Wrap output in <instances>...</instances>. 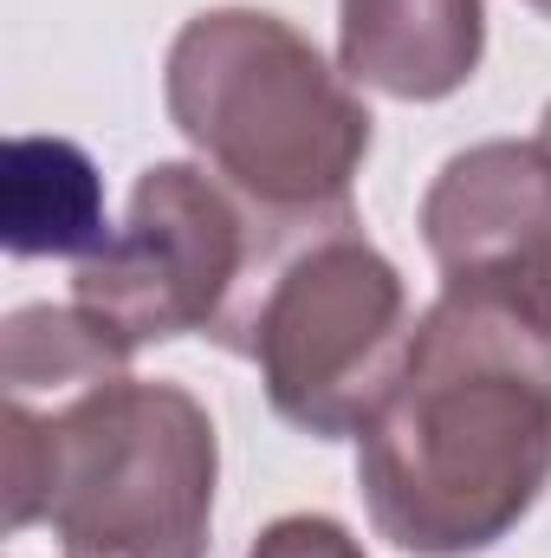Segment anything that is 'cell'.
<instances>
[{"instance_id": "obj_11", "label": "cell", "mask_w": 551, "mask_h": 558, "mask_svg": "<svg viewBox=\"0 0 551 558\" xmlns=\"http://www.w3.org/2000/svg\"><path fill=\"white\" fill-rule=\"evenodd\" d=\"M532 143H539V149L551 156V105H546V118H539V137H532Z\"/></svg>"}, {"instance_id": "obj_1", "label": "cell", "mask_w": 551, "mask_h": 558, "mask_svg": "<svg viewBox=\"0 0 551 558\" xmlns=\"http://www.w3.org/2000/svg\"><path fill=\"white\" fill-rule=\"evenodd\" d=\"M551 487V331L487 292L415 318L409 357L357 435V494L409 558H474Z\"/></svg>"}, {"instance_id": "obj_2", "label": "cell", "mask_w": 551, "mask_h": 558, "mask_svg": "<svg viewBox=\"0 0 551 558\" xmlns=\"http://www.w3.org/2000/svg\"><path fill=\"white\" fill-rule=\"evenodd\" d=\"M162 105L188 149L279 234L357 221L377 118L357 85L267 7H201L162 59Z\"/></svg>"}, {"instance_id": "obj_9", "label": "cell", "mask_w": 551, "mask_h": 558, "mask_svg": "<svg viewBox=\"0 0 551 558\" xmlns=\"http://www.w3.org/2000/svg\"><path fill=\"white\" fill-rule=\"evenodd\" d=\"M131 344L105 331L85 305H20L0 325L7 403H65L78 390L131 377Z\"/></svg>"}, {"instance_id": "obj_5", "label": "cell", "mask_w": 551, "mask_h": 558, "mask_svg": "<svg viewBox=\"0 0 551 558\" xmlns=\"http://www.w3.org/2000/svg\"><path fill=\"white\" fill-rule=\"evenodd\" d=\"M415 318L396 260L357 228H325L279 254L267 274L241 351L260 364L267 403L311 441L364 435L409 357Z\"/></svg>"}, {"instance_id": "obj_4", "label": "cell", "mask_w": 551, "mask_h": 558, "mask_svg": "<svg viewBox=\"0 0 551 558\" xmlns=\"http://www.w3.org/2000/svg\"><path fill=\"white\" fill-rule=\"evenodd\" d=\"M298 241L311 234H279L208 162H149L118 234L78 260L72 305H85L131 351L175 338H215L221 351H241L260 286Z\"/></svg>"}, {"instance_id": "obj_7", "label": "cell", "mask_w": 551, "mask_h": 558, "mask_svg": "<svg viewBox=\"0 0 551 558\" xmlns=\"http://www.w3.org/2000/svg\"><path fill=\"white\" fill-rule=\"evenodd\" d=\"M487 59V0H338V72L396 105L454 98Z\"/></svg>"}, {"instance_id": "obj_8", "label": "cell", "mask_w": 551, "mask_h": 558, "mask_svg": "<svg viewBox=\"0 0 551 558\" xmlns=\"http://www.w3.org/2000/svg\"><path fill=\"white\" fill-rule=\"evenodd\" d=\"M105 175L72 137H13L0 156V241L13 260H91L111 241Z\"/></svg>"}, {"instance_id": "obj_12", "label": "cell", "mask_w": 551, "mask_h": 558, "mask_svg": "<svg viewBox=\"0 0 551 558\" xmlns=\"http://www.w3.org/2000/svg\"><path fill=\"white\" fill-rule=\"evenodd\" d=\"M526 7H532V13H546V20H551V0H526Z\"/></svg>"}, {"instance_id": "obj_10", "label": "cell", "mask_w": 551, "mask_h": 558, "mask_svg": "<svg viewBox=\"0 0 551 558\" xmlns=\"http://www.w3.org/2000/svg\"><path fill=\"white\" fill-rule=\"evenodd\" d=\"M247 558H370L364 553V539L344 526V520H331V513H285L273 520Z\"/></svg>"}, {"instance_id": "obj_3", "label": "cell", "mask_w": 551, "mask_h": 558, "mask_svg": "<svg viewBox=\"0 0 551 558\" xmlns=\"http://www.w3.org/2000/svg\"><path fill=\"white\" fill-rule=\"evenodd\" d=\"M7 533L59 558H208L221 435L182 384L118 377L65 403H7Z\"/></svg>"}, {"instance_id": "obj_6", "label": "cell", "mask_w": 551, "mask_h": 558, "mask_svg": "<svg viewBox=\"0 0 551 558\" xmlns=\"http://www.w3.org/2000/svg\"><path fill=\"white\" fill-rule=\"evenodd\" d=\"M421 241L441 286L487 292L551 331V156L539 143H474L421 195Z\"/></svg>"}]
</instances>
